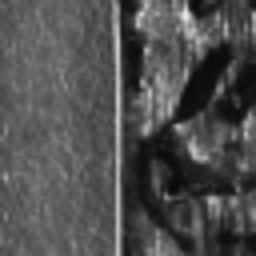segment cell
I'll use <instances>...</instances> for the list:
<instances>
[{"label": "cell", "instance_id": "6da1fadb", "mask_svg": "<svg viewBox=\"0 0 256 256\" xmlns=\"http://www.w3.org/2000/svg\"><path fill=\"white\" fill-rule=\"evenodd\" d=\"M240 124H228L224 116L216 112H196L192 120L176 124V148L192 160V164H204V168H216V160L228 152V144L236 140Z\"/></svg>", "mask_w": 256, "mask_h": 256}, {"label": "cell", "instance_id": "7a4b0ae2", "mask_svg": "<svg viewBox=\"0 0 256 256\" xmlns=\"http://www.w3.org/2000/svg\"><path fill=\"white\" fill-rule=\"evenodd\" d=\"M252 4H256V0H252Z\"/></svg>", "mask_w": 256, "mask_h": 256}]
</instances>
